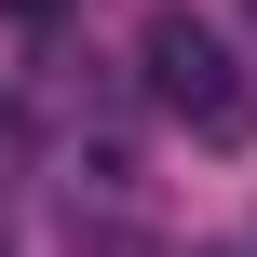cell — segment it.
<instances>
[{
  "label": "cell",
  "instance_id": "7a4b0ae2",
  "mask_svg": "<svg viewBox=\"0 0 257 257\" xmlns=\"http://www.w3.org/2000/svg\"><path fill=\"white\" fill-rule=\"evenodd\" d=\"M0 14H27V27H41V14H68V0H0Z\"/></svg>",
  "mask_w": 257,
  "mask_h": 257
},
{
  "label": "cell",
  "instance_id": "6da1fadb",
  "mask_svg": "<svg viewBox=\"0 0 257 257\" xmlns=\"http://www.w3.org/2000/svg\"><path fill=\"white\" fill-rule=\"evenodd\" d=\"M136 81H149V108L190 122L203 149H257V68L230 54V27H203L190 0H163V14L136 27Z\"/></svg>",
  "mask_w": 257,
  "mask_h": 257
}]
</instances>
